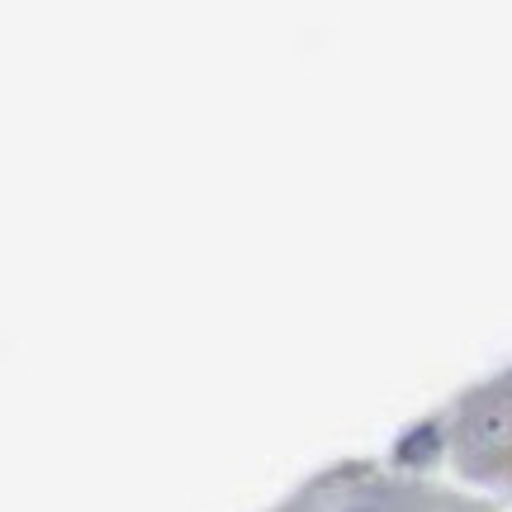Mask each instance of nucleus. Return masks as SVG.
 Returning a JSON list of instances; mask_svg holds the SVG:
<instances>
[{
    "label": "nucleus",
    "instance_id": "nucleus-1",
    "mask_svg": "<svg viewBox=\"0 0 512 512\" xmlns=\"http://www.w3.org/2000/svg\"><path fill=\"white\" fill-rule=\"evenodd\" d=\"M441 451V427L437 422H422L413 432H403L399 446H394V460L399 465H427V460Z\"/></svg>",
    "mask_w": 512,
    "mask_h": 512
},
{
    "label": "nucleus",
    "instance_id": "nucleus-2",
    "mask_svg": "<svg viewBox=\"0 0 512 512\" xmlns=\"http://www.w3.org/2000/svg\"><path fill=\"white\" fill-rule=\"evenodd\" d=\"M337 512H389V508L375 503V498H356V503H347V508H337Z\"/></svg>",
    "mask_w": 512,
    "mask_h": 512
}]
</instances>
